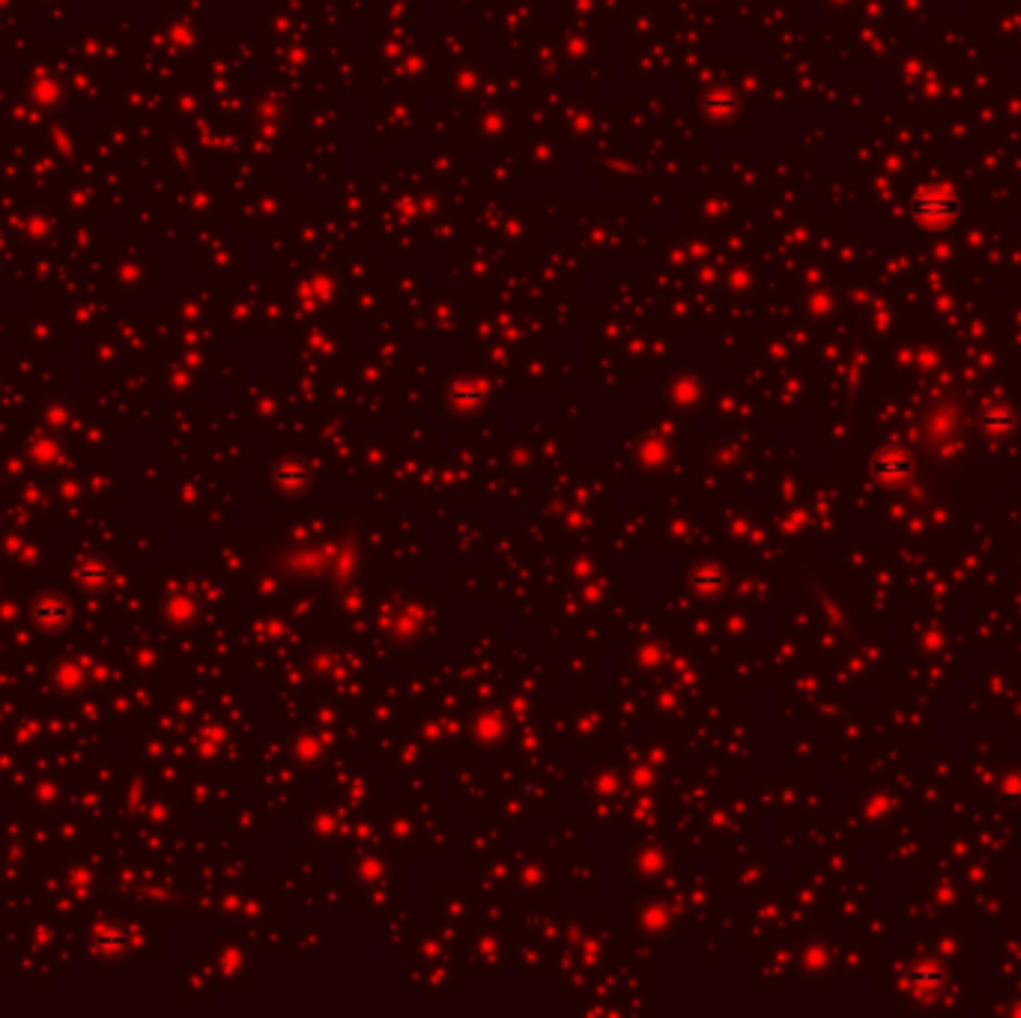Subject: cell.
<instances>
[{
    "mask_svg": "<svg viewBox=\"0 0 1021 1018\" xmlns=\"http://www.w3.org/2000/svg\"><path fill=\"white\" fill-rule=\"evenodd\" d=\"M72 577H75V583H81L87 592H105V589L111 586V580H114V568H111L105 559H99V556H87V559H81V562L75 565Z\"/></svg>",
    "mask_w": 1021,
    "mask_h": 1018,
    "instance_id": "4",
    "label": "cell"
},
{
    "mask_svg": "<svg viewBox=\"0 0 1021 1018\" xmlns=\"http://www.w3.org/2000/svg\"><path fill=\"white\" fill-rule=\"evenodd\" d=\"M911 215L926 230H944L962 218V201L950 189H923L911 198Z\"/></svg>",
    "mask_w": 1021,
    "mask_h": 1018,
    "instance_id": "1",
    "label": "cell"
},
{
    "mask_svg": "<svg viewBox=\"0 0 1021 1018\" xmlns=\"http://www.w3.org/2000/svg\"><path fill=\"white\" fill-rule=\"evenodd\" d=\"M72 618V604L63 592H45L30 604V621L33 627L45 630V633H57L69 624Z\"/></svg>",
    "mask_w": 1021,
    "mask_h": 1018,
    "instance_id": "2",
    "label": "cell"
},
{
    "mask_svg": "<svg viewBox=\"0 0 1021 1018\" xmlns=\"http://www.w3.org/2000/svg\"><path fill=\"white\" fill-rule=\"evenodd\" d=\"M129 941H132L129 926H126V923L108 920V923H102V926L93 932L90 950H93L96 956H102V959H120V956L129 953Z\"/></svg>",
    "mask_w": 1021,
    "mask_h": 1018,
    "instance_id": "3",
    "label": "cell"
}]
</instances>
